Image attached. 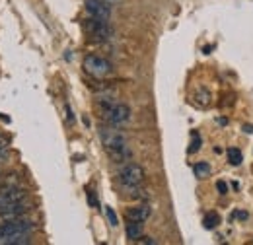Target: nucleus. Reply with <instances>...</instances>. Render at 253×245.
<instances>
[{
    "mask_svg": "<svg viewBox=\"0 0 253 245\" xmlns=\"http://www.w3.org/2000/svg\"><path fill=\"white\" fill-rule=\"evenodd\" d=\"M84 6H86V12L92 18H99V20H107L109 22V18H111L109 2H105V0H86Z\"/></svg>",
    "mask_w": 253,
    "mask_h": 245,
    "instance_id": "0eeeda50",
    "label": "nucleus"
},
{
    "mask_svg": "<svg viewBox=\"0 0 253 245\" xmlns=\"http://www.w3.org/2000/svg\"><path fill=\"white\" fill-rule=\"evenodd\" d=\"M99 107L103 111V117L107 119L109 124L121 126L130 119V107L125 103H115L111 97H103L99 99Z\"/></svg>",
    "mask_w": 253,
    "mask_h": 245,
    "instance_id": "f03ea898",
    "label": "nucleus"
},
{
    "mask_svg": "<svg viewBox=\"0 0 253 245\" xmlns=\"http://www.w3.org/2000/svg\"><path fill=\"white\" fill-rule=\"evenodd\" d=\"M216 189H218L220 195H226V193H228V185L224 183V181H218V183H216Z\"/></svg>",
    "mask_w": 253,
    "mask_h": 245,
    "instance_id": "aec40b11",
    "label": "nucleus"
},
{
    "mask_svg": "<svg viewBox=\"0 0 253 245\" xmlns=\"http://www.w3.org/2000/svg\"><path fill=\"white\" fill-rule=\"evenodd\" d=\"M30 242H32L30 234H14V236H8V238L0 240L2 245H28Z\"/></svg>",
    "mask_w": 253,
    "mask_h": 245,
    "instance_id": "9b49d317",
    "label": "nucleus"
},
{
    "mask_svg": "<svg viewBox=\"0 0 253 245\" xmlns=\"http://www.w3.org/2000/svg\"><path fill=\"white\" fill-rule=\"evenodd\" d=\"M197 150H201V136H199V132H193V134H191L189 154H195Z\"/></svg>",
    "mask_w": 253,
    "mask_h": 245,
    "instance_id": "f3484780",
    "label": "nucleus"
},
{
    "mask_svg": "<svg viewBox=\"0 0 253 245\" xmlns=\"http://www.w3.org/2000/svg\"><path fill=\"white\" fill-rule=\"evenodd\" d=\"M99 136H101V142L105 146V150L109 154V158L117 163L125 162L126 158L130 156L128 148H126V140H125V134L115 128V124L111 126H101L99 128Z\"/></svg>",
    "mask_w": 253,
    "mask_h": 245,
    "instance_id": "f257e3e1",
    "label": "nucleus"
},
{
    "mask_svg": "<svg viewBox=\"0 0 253 245\" xmlns=\"http://www.w3.org/2000/svg\"><path fill=\"white\" fill-rule=\"evenodd\" d=\"M105 2H109V4H111V2H117V0H105Z\"/></svg>",
    "mask_w": 253,
    "mask_h": 245,
    "instance_id": "393cba45",
    "label": "nucleus"
},
{
    "mask_svg": "<svg viewBox=\"0 0 253 245\" xmlns=\"http://www.w3.org/2000/svg\"><path fill=\"white\" fill-rule=\"evenodd\" d=\"M6 146H8V144H6V140L0 136V148H6Z\"/></svg>",
    "mask_w": 253,
    "mask_h": 245,
    "instance_id": "b1692460",
    "label": "nucleus"
},
{
    "mask_svg": "<svg viewBox=\"0 0 253 245\" xmlns=\"http://www.w3.org/2000/svg\"><path fill=\"white\" fill-rule=\"evenodd\" d=\"M228 162H230L232 165H240V163L244 162V154H242V150H238V148H230V150H228Z\"/></svg>",
    "mask_w": 253,
    "mask_h": 245,
    "instance_id": "dca6fc26",
    "label": "nucleus"
},
{
    "mask_svg": "<svg viewBox=\"0 0 253 245\" xmlns=\"http://www.w3.org/2000/svg\"><path fill=\"white\" fill-rule=\"evenodd\" d=\"M84 30L90 33V37H94L97 41H105L111 37V28L107 24V20H99V18H88L84 22Z\"/></svg>",
    "mask_w": 253,
    "mask_h": 245,
    "instance_id": "39448f33",
    "label": "nucleus"
},
{
    "mask_svg": "<svg viewBox=\"0 0 253 245\" xmlns=\"http://www.w3.org/2000/svg\"><path fill=\"white\" fill-rule=\"evenodd\" d=\"M33 228V224L30 220H24V218H12L8 222H4L0 226V240L2 238H8V236H14V234H30Z\"/></svg>",
    "mask_w": 253,
    "mask_h": 245,
    "instance_id": "423d86ee",
    "label": "nucleus"
},
{
    "mask_svg": "<svg viewBox=\"0 0 253 245\" xmlns=\"http://www.w3.org/2000/svg\"><path fill=\"white\" fill-rule=\"evenodd\" d=\"M211 99H212V95H211L209 90H205V88H201L199 92L195 93V103L201 105V107H209L211 105Z\"/></svg>",
    "mask_w": 253,
    "mask_h": 245,
    "instance_id": "ddd939ff",
    "label": "nucleus"
},
{
    "mask_svg": "<svg viewBox=\"0 0 253 245\" xmlns=\"http://www.w3.org/2000/svg\"><path fill=\"white\" fill-rule=\"evenodd\" d=\"M203 224H205L207 230H214V228H218V224H220V216H218V212H209V214L203 218Z\"/></svg>",
    "mask_w": 253,
    "mask_h": 245,
    "instance_id": "2eb2a0df",
    "label": "nucleus"
},
{
    "mask_svg": "<svg viewBox=\"0 0 253 245\" xmlns=\"http://www.w3.org/2000/svg\"><path fill=\"white\" fill-rule=\"evenodd\" d=\"M244 132L252 134V132H253V126H252V124H244Z\"/></svg>",
    "mask_w": 253,
    "mask_h": 245,
    "instance_id": "5701e85b",
    "label": "nucleus"
},
{
    "mask_svg": "<svg viewBox=\"0 0 253 245\" xmlns=\"http://www.w3.org/2000/svg\"><path fill=\"white\" fill-rule=\"evenodd\" d=\"M236 216H238L240 220H248V218H250V214H248V212H244V210H238V212H236Z\"/></svg>",
    "mask_w": 253,
    "mask_h": 245,
    "instance_id": "4be33fe9",
    "label": "nucleus"
},
{
    "mask_svg": "<svg viewBox=\"0 0 253 245\" xmlns=\"http://www.w3.org/2000/svg\"><path fill=\"white\" fill-rule=\"evenodd\" d=\"M8 160V146L6 148H0V163Z\"/></svg>",
    "mask_w": 253,
    "mask_h": 245,
    "instance_id": "412c9836",
    "label": "nucleus"
},
{
    "mask_svg": "<svg viewBox=\"0 0 253 245\" xmlns=\"http://www.w3.org/2000/svg\"><path fill=\"white\" fill-rule=\"evenodd\" d=\"M136 244H146V245H154V244H156V240H152V238H142V236H140V238H138V240H136Z\"/></svg>",
    "mask_w": 253,
    "mask_h": 245,
    "instance_id": "6ab92c4d",
    "label": "nucleus"
},
{
    "mask_svg": "<svg viewBox=\"0 0 253 245\" xmlns=\"http://www.w3.org/2000/svg\"><path fill=\"white\" fill-rule=\"evenodd\" d=\"M193 171H195V175H197L199 179H205V177L211 175V165H209L207 162H199V163L193 165Z\"/></svg>",
    "mask_w": 253,
    "mask_h": 245,
    "instance_id": "4468645a",
    "label": "nucleus"
},
{
    "mask_svg": "<svg viewBox=\"0 0 253 245\" xmlns=\"http://www.w3.org/2000/svg\"><path fill=\"white\" fill-rule=\"evenodd\" d=\"M142 236V222H134V220H126V238L136 242Z\"/></svg>",
    "mask_w": 253,
    "mask_h": 245,
    "instance_id": "f8f14e48",
    "label": "nucleus"
},
{
    "mask_svg": "<svg viewBox=\"0 0 253 245\" xmlns=\"http://www.w3.org/2000/svg\"><path fill=\"white\" fill-rule=\"evenodd\" d=\"M150 216H152V208L148 204H136L126 210V220H134V222H146Z\"/></svg>",
    "mask_w": 253,
    "mask_h": 245,
    "instance_id": "9d476101",
    "label": "nucleus"
},
{
    "mask_svg": "<svg viewBox=\"0 0 253 245\" xmlns=\"http://www.w3.org/2000/svg\"><path fill=\"white\" fill-rule=\"evenodd\" d=\"M146 179V173L142 169V165L138 163H132L128 162L125 163L121 169H119V181L125 185L126 189H132V187H140Z\"/></svg>",
    "mask_w": 253,
    "mask_h": 245,
    "instance_id": "7ed1b4c3",
    "label": "nucleus"
},
{
    "mask_svg": "<svg viewBox=\"0 0 253 245\" xmlns=\"http://www.w3.org/2000/svg\"><path fill=\"white\" fill-rule=\"evenodd\" d=\"M28 210H30V206L24 204V201H20V203H10V204H0V216L6 218V220L22 218Z\"/></svg>",
    "mask_w": 253,
    "mask_h": 245,
    "instance_id": "1a4fd4ad",
    "label": "nucleus"
},
{
    "mask_svg": "<svg viewBox=\"0 0 253 245\" xmlns=\"http://www.w3.org/2000/svg\"><path fill=\"white\" fill-rule=\"evenodd\" d=\"M105 214H107V218H109V224H111V226H117V224H119V220H117V216H115V212H113V208L105 206Z\"/></svg>",
    "mask_w": 253,
    "mask_h": 245,
    "instance_id": "a211bd4d",
    "label": "nucleus"
},
{
    "mask_svg": "<svg viewBox=\"0 0 253 245\" xmlns=\"http://www.w3.org/2000/svg\"><path fill=\"white\" fill-rule=\"evenodd\" d=\"M28 193L16 185H6V189L0 191V204H10V203H20L26 201Z\"/></svg>",
    "mask_w": 253,
    "mask_h": 245,
    "instance_id": "6e6552de",
    "label": "nucleus"
},
{
    "mask_svg": "<svg viewBox=\"0 0 253 245\" xmlns=\"http://www.w3.org/2000/svg\"><path fill=\"white\" fill-rule=\"evenodd\" d=\"M84 70L94 78H105L113 72V64L99 55H88L84 57Z\"/></svg>",
    "mask_w": 253,
    "mask_h": 245,
    "instance_id": "20e7f679",
    "label": "nucleus"
}]
</instances>
